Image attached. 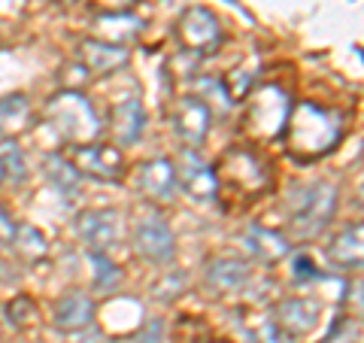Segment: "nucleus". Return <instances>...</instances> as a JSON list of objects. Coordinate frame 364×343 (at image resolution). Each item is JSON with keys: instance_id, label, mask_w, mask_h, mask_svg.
<instances>
[{"instance_id": "nucleus-23", "label": "nucleus", "mask_w": 364, "mask_h": 343, "mask_svg": "<svg viewBox=\"0 0 364 343\" xmlns=\"http://www.w3.org/2000/svg\"><path fill=\"white\" fill-rule=\"evenodd\" d=\"M361 340V319L358 313H340L331 328H328V334L318 340V343H358Z\"/></svg>"}, {"instance_id": "nucleus-26", "label": "nucleus", "mask_w": 364, "mask_h": 343, "mask_svg": "<svg viewBox=\"0 0 364 343\" xmlns=\"http://www.w3.org/2000/svg\"><path fill=\"white\" fill-rule=\"evenodd\" d=\"M0 164H4V174L13 176L16 182L25 179V155H21V149L13 140L0 143Z\"/></svg>"}, {"instance_id": "nucleus-19", "label": "nucleus", "mask_w": 364, "mask_h": 343, "mask_svg": "<svg viewBox=\"0 0 364 343\" xmlns=\"http://www.w3.org/2000/svg\"><path fill=\"white\" fill-rule=\"evenodd\" d=\"M246 240H249V249H252V255L258 261H264V265H277L279 258L289 255V243L286 237L279 231H270V228H261V225H252L246 231Z\"/></svg>"}, {"instance_id": "nucleus-28", "label": "nucleus", "mask_w": 364, "mask_h": 343, "mask_svg": "<svg viewBox=\"0 0 364 343\" xmlns=\"http://www.w3.org/2000/svg\"><path fill=\"white\" fill-rule=\"evenodd\" d=\"M134 343H164V319H149L134 334Z\"/></svg>"}, {"instance_id": "nucleus-18", "label": "nucleus", "mask_w": 364, "mask_h": 343, "mask_svg": "<svg viewBox=\"0 0 364 343\" xmlns=\"http://www.w3.org/2000/svg\"><path fill=\"white\" fill-rule=\"evenodd\" d=\"M252 280V268L237 258H213L207 265V283L215 292H240Z\"/></svg>"}, {"instance_id": "nucleus-31", "label": "nucleus", "mask_w": 364, "mask_h": 343, "mask_svg": "<svg viewBox=\"0 0 364 343\" xmlns=\"http://www.w3.org/2000/svg\"><path fill=\"white\" fill-rule=\"evenodd\" d=\"M6 179V174H4V164H0V182H4Z\"/></svg>"}, {"instance_id": "nucleus-27", "label": "nucleus", "mask_w": 364, "mask_h": 343, "mask_svg": "<svg viewBox=\"0 0 364 343\" xmlns=\"http://www.w3.org/2000/svg\"><path fill=\"white\" fill-rule=\"evenodd\" d=\"M291 277H294V283H313V280L322 277V273H318V268L313 265L310 255L298 253V255H291Z\"/></svg>"}, {"instance_id": "nucleus-17", "label": "nucleus", "mask_w": 364, "mask_h": 343, "mask_svg": "<svg viewBox=\"0 0 364 343\" xmlns=\"http://www.w3.org/2000/svg\"><path fill=\"white\" fill-rule=\"evenodd\" d=\"M140 189L155 201H170L176 191V167L167 158H152L140 170Z\"/></svg>"}, {"instance_id": "nucleus-10", "label": "nucleus", "mask_w": 364, "mask_h": 343, "mask_svg": "<svg viewBox=\"0 0 364 343\" xmlns=\"http://www.w3.org/2000/svg\"><path fill=\"white\" fill-rule=\"evenodd\" d=\"M73 162L79 174L104 182H119L124 176V155L116 146H73Z\"/></svg>"}, {"instance_id": "nucleus-12", "label": "nucleus", "mask_w": 364, "mask_h": 343, "mask_svg": "<svg viewBox=\"0 0 364 343\" xmlns=\"http://www.w3.org/2000/svg\"><path fill=\"white\" fill-rule=\"evenodd\" d=\"M76 231L85 240V246L91 253H107L109 246L119 243V234H122L119 213L116 210H85L76 222Z\"/></svg>"}, {"instance_id": "nucleus-15", "label": "nucleus", "mask_w": 364, "mask_h": 343, "mask_svg": "<svg viewBox=\"0 0 364 343\" xmlns=\"http://www.w3.org/2000/svg\"><path fill=\"white\" fill-rule=\"evenodd\" d=\"M361 234H364V228H361V222H355V225H346L343 231H337L328 240L325 255L337 270H358L361 268V253H364Z\"/></svg>"}, {"instance_id": "nucleus-32", "label": "nucleus", "mask_w": 364, "mask_h": 343, "mask_svg": "<svg viewBox=\"0 0 364 343\" xmlns=\"http://www.w3.org/2000/svg\"><path fill=\"white\" fill-rule=\"evenodd\" d=\"M67 4H70V0H67Z\"/></svg>"}, {"instance_id": "nucleus-22", "label": "nucleus", "mask_w": 364, "mask_h": 343, "mask_svg": "<svg viewBox=\"0 0 364 343\" xmlns=\"http://www.w3.org/2000/svg\"><path fill=\"white\" fill-rule=\"evenodd\" d=\"M13 249L25 261H40V258H46V253H49V243H46V234L37 231L33 225H16Z\"/></svg>"}, {"instance_id": "nucleus-13", "label": "nucleus", "mask_w": 364, "mask_h": 343, "mask_svg": "<svg viewBox=\"0 0 364 343\" xmlns=\"http://www.w3.org/2000/svg\"><path fill=\"white\" fill-rule=\"evenodd\" d=\"M79 61L88 73L95 76H109L122 70L124 64L131 61V52L124 49L122 43H109V40H82L79 43Z\"/></svg>"}, {"instance_id": "nucleus-7", "label": "nucleus", "mask_w": 364, "mask_h": 343, "mask_svg": "<svg viewBox=\"0 0 364 343\" xmlns=\"http://www.w3.org/2000/svg\"><path fill=\"white\" fill-rule=\"evenodd\" d=\"M134 246L146 261L164 265V261H170L176 253V237H173V231H170L164 216L146 213L134 228Z\"/></svg>"}, {"instance_id": "nucleus-20", "label": "nucleus", "mask_w": 364, "mask_h": 343, "mask_svg": "<svg viewBox=\"0 0 364 343\" xmlns=\"http://www.w3.org/2000/svg\"><path fill=\"white\" fill-rule=\"evenodd\" d=\"M43 170H46V179L52 182V189L61 191L64 198H76L79 189H82V174H79V167L70 164L61 155H49V158H46Z\"/></svg>"}, {"instance_id": "nucleus-16", "label": "nucleus", "mask_w": 364, "mask_h": 343, "mask_svg": "<svg viewBox=\"0 0 364 343\" xmlns=\"http://www.w3.org/2000/svg\"><path fill=\"white\" fill-rule=\"evenodd\" d=\"M95 322V301L85 292H67L55 304V325L61 331H82Z\"/></svg>"}, {"instance_id": "nucleus-24", "label": "nucleus", "mask_w": 364, "mask_h": 343, "mask_svg": "<svg viewBox=\"0 0 364 343\" xmlns=\"http://www.w3.org/2000/svg\"><path fill=\"white\" fill-rule=\"evenodd\" d=\"M6 322L18 328V331H25L31 325H37V307H33V301L28 298V295H18V298H13L6 304Z\"/></svg>"}, {"instance_id": "nucleus-6", "label": "nucleus", "mask_w": 364, "mask_h": 343, "mask_svg": "<svg viewBox=\"0 0 364 343\" xmlns=\"http://www.w3.org/2000/svg\"><path fill=\"white\" fill-rule=\"evenodd\" d=\"M179 43L195 55H213L222 46V25L207 6H188L179 16Z\"/></svg>"}, {"instance_id": "nucleus-14", "label": "nucleus", "mask_w": 364, "mask_h": 343, "mask_svg": "<svg viewBox=\"0 0 364 343\" xmlns=\"http://www.w3.org/2000/svg\"><path fill=\"white\" fill-rule=\"evenodd\" d=\"M109 128L119 146H131L143 137L146 128V110L136 97H122L109 112Z\"/></svg>"}, {"instance_id": "nucleus-9", "label": "nucleus", "mask_w": 364, "mask_h": 343, "mask_svg": "<svg viewBox=\"0 0 364 343\" xmlns=\"http://www.w3.org/2000/svg\"><path fill=\"white\" fill-rule=\"evenodd\" d=\"M173 131L182 137L186 143L191 146H200L203 140H207V134L213 128V110L207 100L200 97H179L176 107H173Z\"/></svg>"}, {"instance_id": "nucleus-5", "label": "nucleus", "mask_w": 364, "mask_h": 343, "mask_svg": "<svg viewBox=\"0 0 364 343\" xmlns=\"http://www.w3.org/2000/svg\"><path fill=\"white\" fill-rule=\"evenodd\" d=\"M246 97H252L246 122L255 131V137H279L289 110H291L286 91L279 85H261L258 91H249Z\"/></svg>"}, {"instance_id": "nucleus-25", "label": "nucleus", "mask_w": 364, "mask_h": 343, "mask_svg": "<svg viewBox=\"0 0 364 343\" xmlns=\"http://www.w3.org/2000/svg\"><path fill=\"white\" fill-rule=\"evenodd\" d=\"M88 258H91V265H95V285H97V289H116L119 280H122V273L109 261V255L107 253H91Z\"/></svg>"}, {"instance_id": "nucleus-2", "label": "nucleus", "mask_w": 364, "mask_h": 343, "mask_svg": "<svg viewBox=\"0 0 364 343\" xmlns=\"http://www.w3.org/2000/svg\"><path fill=\"white\" fill-rule=\"evenodd\" d=\"M337 213V186L334 182H306L291 198V234L298 240H313L328 228Z\"/></svg>"}, {"instance_id": "nucleus-29", "label": "nucleus", "mask_w": 364, "mask_h": 343, "mask_svg": "<svg viewBox=\"0 0 364 343\" xmlns=\"http://www.w3.org/2000/svg\"><path fill=\"white\" fill-rule=\"evenodd\" d=\"M13 237H16V222L4 207H0V246H13Z\"/></svg>"}, {"instance_id": "nucleus-1", "label": "nucleus", "mask_w": 364, "mask_h": 343, "mask_svg": "<svg viewBox=\"0 0 364 343\" xmlns=\"http://www.w3.org/2000/svg\"><path fill=\"white\" fill-rule=\"evenodd\" d=\"M279 140L294 162H318L328 152H334L343 140V116L337 110L304 100V104H294L289 110Z\"/></svg>"}, {"instance_id": "nucleus-8", "label": "nucleus", "mask_w": 364, "mask_h": 343, "mask_svg": "<svg viewBox=\"0 0 364 343\" xmlns=\"http://www.w3.org/2000/svg\"><path fill=\"white\" fill-rule=\"evenodd\" d=\"M176 182L186 189L188 198L198 201V204H213L215 198H219V179H215V170L203 162L195 149H182Z\"/></svg>"}, {"instance_id": "nucleus-30", "label": "nucleus", "mask_w": 364, "mask_h": 343, "mask_svg": "<svg viewBox=\"0 0 364 343\" xmlns=\"http://www.w3.org/2000/svg\"><path fill=\"white\" fill-rule=\"evenodd\" d=\"M100 6L107 9V13H128L134 4H140V0H97Z\"/></svg>"}, {"instance_id": "nucleus-4", "label": "nucleus", "mask_w": 364, "mask_h": 343, "mask_svg": "<svg viewBox=\"0 0 364 343\" xmlns=\"http://www.w3.org/2000/svg\"><path fill=\"white\" fill-rule=\"evenodd\" d=\"M215 179H225L231 189L249 194V198H258L270 189V170L264 158L246 146H237V149L222 155V174H215Z\"/></svg>"}, {"instance_id": "nucleus-3", "label": "nucleus", "mask_w": 364, "mask_h": 343, "mask_svg": "<svg viewBox=\"0 0 364 343\" xmlns=\"http://www.w3.org/2000/svg\"><path fill=\"white\" fill-rule=\"evenodd\" d=\"M46 122L70 146H82L100 134V119L95 107L79 91H61L46 104Z\"/></svg>"}, {"instance_id": "nucleus-11", "label": "nucleus", "mask_w": 364, "mask_h": 343, "mask_svg": "<svg viewBox=\"0 0 364 343\" xmlns=\"http://www.w3.org/2000/svg\"><path fill=\"white\" fill-rule=\"evenodd\" d=\"M273 328L289 340H301L318 325V307L304 298H286L273 307Z\"/></svg>"}, {"instance_id": "nucleus-21", "label": "nucleus", "mask_w": 364, "mask_h": 343, "mask_svg": "<svg viewBox=\"0 0 364 343\" xmlns=\"http://www.w3.org/2000/svg\"><path fill=\"white\" fill-rule=\"evenodd\" d=\"M31 122V100L25 95H4L0 97V140L16 137Z\"/></svg>"}]
</instances>
